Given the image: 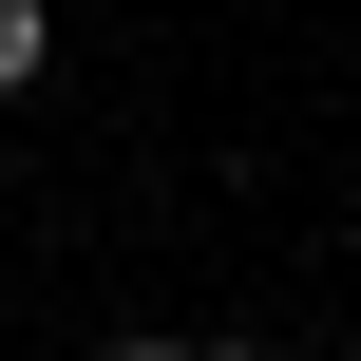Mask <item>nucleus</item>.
Returning a JSON list of instances; mask_svg holds the SVG:
<instances>
[{
  "instance_id": "2",
  "label": "nucleus",
  "mask_w": 361,
  "mask_h": 361,
  "mask_svg": "<svg viewBox=\"0 0 361 361\" xmlns=\"http://www.w3.org/2000/svg\"><path fill=\"white\" fill-rule=\"evenodd\" d=\"M114 361H171V343H114Z\"/></svg>"
},
{
  "instance_id": "1",
  "label": "nucleus",
  "mask_w": 361,
  "mask_h": 361,
  "mask_svg": "<svg viewBox=\"0 0 361 361\" xmlns=\"http://www.w3.org/2000/svg\"><path fill=\"white\" fill-rule=\"evenodd\" d=\"M38 57H57V19H38V0H0V95H38Z\"/></svg>"
},
{
  "instance_id": "3",
  "label": "nucleus",
  "mask_w": 361,
  "mask_h": 361,
  "mask_svg": "<svg viewBox=\"0 0 361 361\" xmlns=\"http://www.w3.org/2000/svg\"><path fill=\"white\" fill-rule=\"evenodd\" d=\"M209 361H267V343H209Z\"/></svg>"
}]
</instances>
